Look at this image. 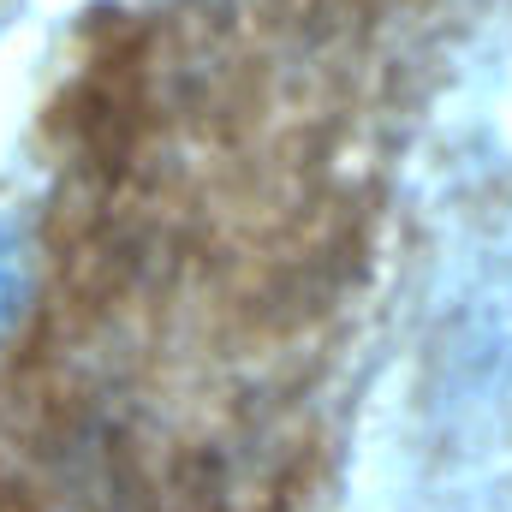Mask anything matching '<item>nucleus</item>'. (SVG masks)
<instances>
[{"label":"nucleus","instance_id":"f257e3e1","mask_svg":"<svg viewBox=\"0 0 512 512\" xmlns=\"http://www.w3.org/2000/svg\"><path fill=\"white\" fill-rule=\"evenodd\" d=\"M0 298H6V262H0Z\"/></svg>","mask_w":512,"mask_h":512}]
</instances>
